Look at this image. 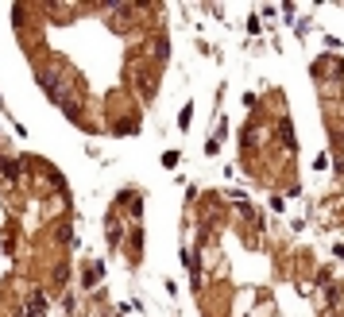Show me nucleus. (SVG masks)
Wrapping results in <instances>:
<instances>
[{
	"mask_svg": "<svg viewBox=\"0 0 344 317\" xmlns=\"http://www.w3.org/2000/svg\"><path fill=\"white\" fill-rule=\"evenodd\" d=\"M43 310H47V302H43V294H35L31 306H27V317H43Z\"/></svg>",
	"mask_w": 344,
	"mask_h": 317,
	"instance_id": "nucleus-1",
	"label": "nucleus"
}]
</instances>
